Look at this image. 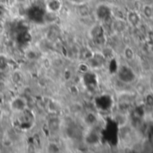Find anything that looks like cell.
I'll use <instances>...</instances> for the list:
<instances>
[{
  "label": "cell",
  "instance_id": "cell-2",
  "mask_svg": "<svg viewBox=\"0 0 153 153\" xmlns=\"http://www.w3.org/2000/svg\"><path fill=\"white\" fill-rule=\"evenodd\" d=\"M128 19H129V21H130L131 22H133L134 24V23H137V22H139V16H138L137 13H135V12H131V13H129V14H128Z\"/></svg>",
  "mask_w": 153,
  "mask_h": 153
},
{
  "label": "cell",
  "instance_id": "cell-1",
  "mask_svg": "<svg viewBox=\"0 0 153 153\" xmlns=\"http://www.w3.org/2000/svg\"><path fill=\"white\" fill-rule=\"evenodd\" d=\"M61 7V2L60 0H50L48 3V11L51 13H56L57 12Z\"/></svg>",
  "mask_w": 153,
  "mask_h": 153
},
{
  "label": "cell",
  "instance_id": "cell-3",
  "mask_svg": "<svg viewBox=\"0 0 153 153\" xmlns=\"http://www.w3.org/2000/svg\"><path fill=\"white\" fill-rule=\"evenodd\" d=\"M125 55H126V56L128 59L134 58V52H133V49H131V48H126V49L125 50Z\"/></svg>",
  "mask_w": 153,
  "mask_h": 153
}]
</instances>
